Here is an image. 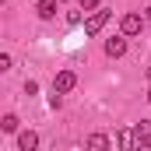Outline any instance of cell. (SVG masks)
I'll return each instance as SVG.
<instances>
[{
    "label": "cell",
    "mask_w": 151,
    "mask_h": 151,
    "mask_svg": "<svg viewBox=\"0 0 151 151\" xmlns=\"http://www.w3.org/2000/svg\"><path fill=\"white\" fill-rule=\"evenodd\" d=\"M109 18H113V11H95V14L84 21V35H99V32L109 25Z\"/></svg>",
    "instance_id": "cell-1"
},
{
    "label": "cell",
    "mask_w": 151,
    "mask_h": 151,
    "mask_svg": "<svg viewBox=\"0 0 151 151\" xmlns=\"http://www.w3.org/2000/svg\"><path fill=\"white\" fill-rule=\"evenodd\" d=\"M74 84H77V74H74V70H60V74L53 77V91H60V95L74 91Z\"/></svg>",
    "instance_id": "cell-2"
},
{
    "label": "cell",
    "mask_w": 151,
    "mask_h": 151,
    "mask_svg": "<svg viewBox=\"0 0 151 151\" xmlns=\"http://www.w3.org/2000/svg\"><path fill=\"white\" fill-rule=\"evenodd\" d=\"M119 28H123V35H141L144 32V18L141 14H123V21H119Z\"/></svg>",
    "instance_id": "cell-3"
},
{
    "label": "cell",
    "mask_w": 151,
    "mask_h": 151,
    "mask_svg": "<svg viewBox=\"0 0 151 151\" xmlns=\"http://www.w3.org/2000/svg\"><path fill=\"white\" fill-rule=\"evenodd\" d=\"M127 53V35H113V39H106V56L109 60H119Z\"/></svg>",
    "instance_id": "cell-4"
},
{
    "label": "cell",
    "mask_w": 151,
    "mask_h": 151,
    "mask_svg": "<svg viewBox=\"0 0 151 151\" xmlns=\"http://www.w3.org/2000/svg\"><path fill=\"white\" fill-rule=\"evenodd\" d=\"M39 148V134L35 130H21L18 134V151H35Z\"/></svg>",
    "instance_id": "cell-5"
},
{
    "label": "cell",
    "mask_w": 151,
    "mask_h": 151,
    "mask_svg": "<svg viewBox=\"0 0 151 151\" xmlns=\"http://www.w3.org/2000/svg\"><path fill=\"white\" fill-rule=\"evenodd\" d=\"M113 144H109V137L106 134H91L88 141H84V151H109Z\"/></svg>",
    "instance_id": "cell-6"
},
{
    "label": "cell",
    "mask_w": 151,
    "mask_h": 151,
    "mask_svg": "<svg viewBox=\"0 0 151 151\" xmlns=\"http://www.w3.org/2000/svg\"><path fill=\"white\" fill-rule=\"evenodd\" d=\"M116 148H119V151H134V148H137L134 134H130V130H116Z\"/></svg>",
    "instance_id": "cell-7"
},
{
    "label": "cell",
    "mask_w": 151,
    "mask_h": 151,
    "mask_svg": "<svg viewBox=\"0 0 151 151\" xmlns=\"http://www.w3.org/2000/svg\"><path fill=\"white\" fill-rule=\"evenodd\" d=\"M35 11H39V18H56V0H35Z\"/></svg>",
    "instance_id": "cell-8"
},
{
    "label": "cell",
    "mask_w": 151,
    "mask_h": 151,
    "mask_svg": "<svg viewBox=\"0 0 151 151\" xmlns=\"http://www.w3.org/2000/svg\"><path fill=\"white\" fill-rule=\"evenodd\" d=\"M134 137H137V141H151V119H141V123L134 127Z\"/></svg>",
    "instance_id": "cell-9"
},
{
    "label": "cell",
    "mask_w": 151,
    "mask_h": 151,
    "mask_svg": "<svg viewBox=\"0 0 151 151\" xmlns=\"http://www.w3.org/2000/svg\"><path fill=\"white\" fill-rule=\"evenodd\" d=\"M0 130H4V134H14V130H18V116H14V113H7L4 119H0Z\"/></svg>",
    "instance_id": "cell-10"
},
{
    "label": "cell",
    "mask_w": 151,
    "mask_h": 151,
    "mask_svg": "<svg viewBox=\"0 0 151 151\" xmlns=\"http://www.w3.org/2000/svg\"><path fill=\"white\" fill-rule=\"evenodd\" d=\"M49 106H53V109H60V106H63V95H60V91H53V95H49Z\"/></svg>",
    "instance_id": "cell-11"
},
{
    "label": "cell",
    "mask_w": 151,
    "mask_h": 151,
    "mask_svg": "<svg viewBox=\"0 0 151 151\" xmlns=\"http://www.w3.org/2000/svg\"><path fill=\"white\" fill-rule=\"evenodd\" d=\"M81 4V11H99V0H77Z\"/></svg>",
    "instance_id": "cell-12"
},
{
    "label": "cell",
    "mask_w": 151,
    "mask_h": 151,
    "mask_svg": "<svg viewBox=\"0 0 151 151\" xmlns=\"http://www.w3.org/2000/svg\"><path fill=\"white\" fill-rule=\"evenodd\" d=\"M39 91V81H25V95H35Z\"/></svg>",
    "instance_id": "cell-13"
},
{
    "label": "cell",
    "mask_w": 151,
    "mask_h": 151,
    "mask_svg": "<svg viewBox=\"0 0 151 151\" xmlns=\"http://www.w3.org/2000/svg\"><path fill=\"white\" fill-rule=\"evenodd\" d=\"M67 25H81V11H70L67 14Z\"/></svg>",
    "instance_id": "cell-14"
},
{
    "label": "cell",
    "mask_w": 151,
    "mask_h": 151,
    "mask_svg": "<svg viewBox=\"0 0 151 151\" xmlns=\"http://www.w3.org/2000/svg\"><path fill=\"white\" fill-rule=\"evenodd\" d=\"M134 151H151V141H137V148Z\"/></svg>",
    "instance_id": "cell-15"
},
{
    "label": "cell",
    "mask_w": 151,
    "mask_h": 151,
    "mask_svg": "<svg viewBox=\"0 0 151 151\" xmlns=\"http://www.w3.org/2000/svg\"><path fill=\"white\" fill-rule=\"evenodd\" d=\"M144 74H148V81H151V67H148V70H144Z\"/></svg>",
    "instance_id": "cell-16"
},
{
    "label": "cell",
    "mask_w": 151,
    "mask_h": 151,
    "mask_svg": "<svg viewBox=\"0 0 151 151\" xmlns=\"http://www.w3.org/2000/svg\"><path fill=\"white\" fill-rule=\"evenodd\" d=\"M148 102H151V88H148Z\"/></svg>",
    "instance_id": "cell-17"
},
{
    "label": "cell",
    "mask_w": 151,
    "mask_h": 151,
    "mask_svg": "<svg viewBox=\"0 0 151 151\" xmlns=\"http://www.w3.org/2000/svg\"><path fill=\"white\" fill-rule=\"evenodd\" d=\"M148 18H151V4H148Z\"/></svg>",
    "instance_id": "cell-18"
}]
</instances>
